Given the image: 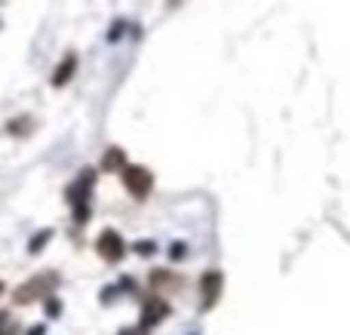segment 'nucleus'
<instances>
[{"mask_svg": "<svg viewBox=\"0 0 350 335\" xmlns=\"http://www.w3.org/2000/svg\"><path fill=\"white\" fill-rule=\"evenodd\" d=\"M74 65H77V59H74V55H68V59L62 62L59 74H55V77H53V83H55V86H62V83H65V80H68V77H71V74H74Z\"/></svg>", "mask_w": 350, "mask_h": 335, "instance_id": "nucleus-5", "label": "nucleus"}, {"mask_svg": "<svg viewBox=\"0 0 350 335\" xmlns=\"http://www.w3.org/2000/svg\"><path fill=\"white\" fill-rule=\"evenodd\" d=\"M0 293H3V283H0Z\"/></svg>", "mask_w": 350, "mask_h": 335, "instance_id": "nucleus-7", "label": "nucleus"}, {"mask_svg": "<svg viewBox=\"0 0 350 335\" xmlns=\"http://www.w3.org/2000/svg\"><path fill=\"white\" fill-rule=\"evenodd\" d=\"M218 286H221V277L218 274H206L203 277V308H212L215 305V299H218Z\"/></svg>", "mask_w": 350, "mask_h": 335, "instance_id": "nucleus-3", "label": "nucleus"}, {"mask_svg": "<svg viewBox=\"0 0 350 335\" xmlns=\"http://www.w3.org/2000/svg\"><path fill=\"white\" fill-rule=\"evenodd\" d=\"M123 185H126V191L133 197L145 200L154 188V176L148 170H142V166H126V170H123Z\"/></svg>", "mask_w": 350, "mask_h": 335, "instance_id": "nucleus-1", "label": "nucleus"}, {"mask_svg": "<svg viewBox=\"0 0 350 335\" xmlns=\"http://www.w3.org/2000/svg\"><path fill=\"white\" fill-rule=\"evenodd\" d=\"M98 256L105 258V262H117V258L123 256V240L117 231H102V237H98Z\"/></svg>", "mask_w": 350, "mask_h": 335, "instance_id": "nucleus-2", "label": "nucleus"}, {"mask_svg": "<svg viewBox=\"0 0 350 335\" xmlns=\"http://www.w3.org/2000/svg\"><path fill=\"white\" fill-rule=\"evenodd\" d=\"M102 166H105L108 172H117L114 166H123V154H120V151H108V157H105ZM123 170H126V166H123Z\"/></svg>", "mask_w": 350, "mask_h": 335, "instance_id": "nucleus-6", "label": "nucleus"}, {"mask_svg": "<svg viewBox=\"0 0 350 335\" xmlns=\"http://www.w3.org/2000/svg\"><path fill=\"white\" fill-rule=\"evenodd\" d=\"M166 314H170V305H166V302H157V299L148 302V323H157V320H163Z\"/></svg>", "mask_w": 350, "mask_h": 335, "instance_id": "nucleus-4", "label": "nucleus"}]
</instances>
